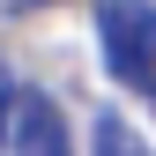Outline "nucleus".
<instances>
[{"label":"nucleus","instance_id":"nucleus-1","mask_svg":"<svg viewBox=\"0 0 156 156\" xmlns=\"http://www.w3.org/2000/svg\"><path fill=\"white\" fill-rule=\"evenodd\" d=\"M97 52L104 74L134 97H156V8L149 0H104L97 8Z\"/></svg>","mask_w":156,"mask_h":156},{"label":"nucleus","instance_id":"nucleus-2","mask_svg":"<svg viewBox=\"0 0 156 156\" xmlns=\"http://www.w3.org/2000/svg\"><path fill=\"white\" fill-rule=\"evenodd\" d=\"M8 134H15V156H74L67 119H60V104H52L45 89H15V119H8Z\"/></svg>","mask_w":156,"mask_h":156},{"label":"nucleus","instance_id":"nucleus-3","mask_svg":"<svg viewBox=\"0 0 156 156\" xmlns=\"http://www.w3.org/2000/svg\"><path fill=\"white\" fill-rule=\"evenodd\" d=\"M89 156H156V149L119 119V112H97V119H89Z\"/></svg>","mask_w":156,"mask_h":156},{"label":"nucleus","instance_id":"nucleus-4","mask_svg":"<svg viewBox=\"0 0 156 156\" xmlns=\"http://www.w3.org/2000/svg\"><path fill=\"white\" fill-rule=\"evenodd\" d=\"M8 119H15V74H8V60H0V141H8Z\"/></svg>","mask_w":156,"mask_h":156},{"label":"nucleus","instance_id":"nucleus-5","mask_svg":"<svg viewBox=\"0 0 156 156\" xmlns=\"http://www.w3.org/2000/svg\"><path fill=\"white\" fill-rule=\"evenodd\" d=\"M0 8H15V15H23V8H52V0H0Z\"/></svg>","mask_w":156,"mask_h":156}]
</instances>
